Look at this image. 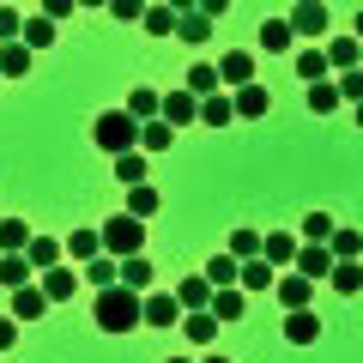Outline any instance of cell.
<instances>
[{
  "mask_svg": "<svg viewBox=\"0 0 363 363\" xmlns=\"http://www.w3.org/2000/svg\"><path fill=\"white\" fill-rule=\"evenodd\" d=\"M91 315H97V327H104V333H133V327L145 321V315H140V297H133L128 285H109V291H97Z\"/></svg>",
  "mask_w": 363,
  "mask_h": 363,
  "instance_id": "1",
  "label": "cell"
},
{
  "mask_svg": "<svg viewBox=\"0 0 363 363\" xmlns=\"http://www.w3.org/2000/svg\"><path fill=\"white\" fill-rule=\"evenodd\" d=\"M97 145H104V152H116V157L140 152V121H133L128 109H109V116H97Z\"/></svg>",
  "mask_w": 363,
  "mask_h": 363,
  "instance_id": "2",
  "label": "cell"
},
{
  "mask_svg": "<svg viewBox=\"0 0 363 363\" xmlns=\"http://www.w3.org/2000/svg\"><path fill=\"white\" fill-rule=\"evenodd\" d=\"M104 248H109L116 260H133V255L145 248V224L128 218V212H121V218H109V224H104Z\"/></svg>",
  "mask_w": 363,
  "mask_h": 363,
  "instance_id": "3",
  "label": "cell"
},
{
  "mask_svg": "<svg viewBox=\"0 0 363 363\" xmlns=\"http://www.w3.org/2000/svg\"><path fill=\"white\" fill-rule=\"evenodd\" d=\"M218 85H224V91L255 85V55H248V49H230V55L218 61Z\"/></svg>",
  "mask_w": 363,
  "mask_h": 363,
  "instance_id": "4",
  "label": "cell"
},
{
  "mask_svg": "<svg viewBox=\"0 0 363 363\" xmlns=\"http://www.w3.org/2000/svg\"><path fill=\"white\" fill-rule=\"evenodd\" d=\"M140 315H145V327H176V321H182V303L164 297V291H145V297H140Z\"/></svg>",
  "mask_w": 363,
  "mask_h": 363,
  "instance_id": "5",
  "label": "cell"
},
{
  "mask_svg": "<svg viewBox=\"0 0 363 363\" xmlns=\"http://www.w3.org/2000/svg\"><path fill=\"white\" fill-rule=\"evenodd\" d=\"M297 37H327V6L321 0H303V6H291V18H285Z\"/></svg>",
  "mask_w": 363,
  "mask_h": 363,
  "instance_id": "6",
  "label": "cell"
},
{
  "mask_svg": "<svg viewBox=\"0 0 363 363\" xmlns=\"http://www.w3.org/2000/svg\"><path fill=\"white\" fill-rule=\"evenodd\" d=\"M230 109H236L242 121H260V116L272 109V97H267V85H242V91H230Z\"/></svg>",
  "mask_w": 363,
  "mask_h": 363,
  "instance_id": "7",
  "label": "cell"
},
{
  "mask_svg": "<svg viewBox=\"0 0 363 363\" xmlns=\"http://www.w3.org/2000/svg\"><path fill=\"white\" fill-rule=\"evenodd\" d=\"M297 236L291 230H272V236H260V260H267V267H285V260H297Z\"/></svg>",
  "mask_w": 363,
  "mask_h": 363,
  "instance_id": "8",
  "label": "cell"
},
{
  "mask_svg": "<svg viewBox=\"0 0 363 363\" xmlns=\"http://www.w3.org/2000/svg\"><path fill=\"white\" fill-rule=\"evenodd\" d=\"M327 291H333V297H357V291H363V267H357V260H333Z\"/></svg>",
  "mask_w": 363,
  "mask_h": 363,
  "instance_id": "9",
  "label": "cell"
},
{
  "mask_svg": "<svg viewBox=\"0 0 363 363\" xmlns=\"http://www.w3.org/2000/svg\"><path fill=\"white\" fill-rule=\"evenodd\" d=\"M285 339H291V345H315V339H321V315H315V309L285 315Z\"/></svg>",
  "mask_w": 363,
  "mask_h": 363,
  "instance_id": "10",
  "label": "cell"
},
{
  "mask_svg": "<svg viewBox=\"0 0 363 363\" xmlns=\"http://www.w3.org/2000/svg\"><path fill=\"white\" fill-rule=\"evenodd\" d=\"M327 272H333V255H327V248H315V242H303L297 248V279H327Z\"/></svg>",
  "mask_w": 363,
  "mask_h": 363,
  "instance_id": "11",
  "label": "cell"
},
{
  "mask_svg": "<svg viewBox=\"0 0 363 363\" xmlns=\"http://www.w3.org/2000/svg\"><path fill=\"white\" fill-rule=\"evenodd\" d=\"M43 309H49L43 285H25V291H13V321H18V327H25V321H43Z\"/></svg>",
  "mask_w": 363,
  "mask_h": 363,
  "instance_id": "12",
  "label": "cell"
},
{
  "mask_svg": "<svg viewBox=\"0 0 363 363\" xmlns=\"http://www.w3.org/2000/svg\"><path fill=\"white\" fill-rule=\"evenodd\" d=\"M164 121H169V128H188V121H200V97H188V91H169V97H164Z\"/></svg>",
  "mask_w": 363,
  "mask_h": 363,
  "instance_id": "13",
  "label": "cell"
},
{
  "mask_svg": "<svg viewBox=\"0 0 363 363\" xmlns=\"http://www.w3.org/2000/svg\"><path fill=\"white\" fill-rule=\"evenodd\" d=\"M176 13H182V18H176V37L188 43V49H200V43L212 37V18H200L194 6H176Z\"/></svg>",
  "mask_w": 363,
  "mask_h": 363,
  "instance_id": "14",
  "label": "cell"
},
{
  "mask_svg": "<svg viewBox=\"0 0 363 363\" xmlns=\"http://www.w3.org/2000/svg\"><path fill=\"white\" fill-rule=\"evenodd\" d=\"M242 285H230V291H212V321L218 327H230V321H242Z\"/></svg>",
  "mask_w": 363,
  "mask_h": 363,
  "instance_id": "15",
  "label": "cell"
},
{
  "mask_svg": "<svg viewBox=\"0 0 363 363\" xmlns=\"http://www.w3.org/2000/svg\"><path fill=\"white\" fill-rule=\"evenodd\" d=\"M61 255H67V248H61V242H49V236H30V248H25L30 272H55V267H61Z\"/></svg>",
  "mask_w": 363,
  "mask_h": 363,
  "instance_id": "16",
  "label": "cell"
},
{
  "mask_svg": "<svg viewBox=\"0 0 363 363\" xmlns=\"http://www.w3.org/2000/svg\"><path fill=\"white\" fill-rule=\"evenodd\" d=\"M176 303H182V315H194L200 303H206V309H212V285H206V272H194V279H182Z\"/></svg>",
  "mask_w": 363,
  "mask_h": 363,
  "instance_id": "17",
  "label": "cell"
},
{
  "mask_svg": "<svg viewBox=\"0 0 363 363\" xmlns=\"http://www.w3.org/2000/svg\"><path fill=\"white\" fill-rule=\"evenodd\" d=\"M128 116L140 121V128H145V121H164V97L140 85V91H133V97H128Z\"/></svg>",
  "mask_w": 363,
  "mask_h": 363,
  "instance_id": "18",
  "label": "cell"
},
{
  "mask_svg": "<svg viewBox=\"0 0 363 363\" xmlns=\"http://www.w3.org/2000/svg\"><path fill=\"white\" fill-rule=\"evenodd\" d=\"M121 285H128L133 297H145V291H152V260H145V255L121 260Z\"/></svg>",
  "mask_w": 363,
  "mask_h": 363,
  "instance_id": "19",
  "label": "cell"
},
{
  "mask_svg": "<svg viewBox=\"0 0 363 363\" xmlns=\"http://www.w3.org/2000/svg\"><path fill=\"white\" fill-rule=\"evenodd\" d=\"M291 43H297V30H291L285 18H267V25H260V49H267V55H285Z\"/></svg>",
  "mask_w": 363,
  "mask_h": 363,
  "instance_id": "20",
  "label": "cell"
},
{
  "mask_svg": "<svg viewBox=\"0 0 363 363\" xmlns=\"http://www.w3.org/2000/svg\"><path fill=\"white\" fill-rule=\"evenodd\" d=\"M67 255H79V260H85V267H91V260L104 255V230H85V224H79V230L67 236Z\"/></svg>",
  "mask_w": 363,
  "mask_h": 363,
  "instance_id": "21",
  "label": "cell"
},
{
  "mask_svg": "<svg viewBox=\"0 0 363 363\" xmlns=\"http://www.w3.org/2000/svg\"><path fill=\"white\" fill-rule=\"evenodd\" d=\"M309 297H315V285H309V279H297V272H291V279H279V303H285L291 315H297V309H309Z\"/></svg>",
  "mask_w": 363,
  "mask_h": 363,
  "instance_id": "22",
  "label": "cell"
},
{
  "mask_svg": "<svg viewBox=\"0 0 363 363\" xmlns=\"http://www.w3.org/2000/svg\"><path fill=\"white\" fill-rule=\"evenodd\" d=\"M30 61H37V55H30L25 43H6V49H0V79H25Z\"/></svg>",
  "mask_w": 363,
  "mask_h": 363,
  "instance_id": "23",
  "label": "cell"
},
{
  "mask_svg": "<svg viewBox=\"0 0 363 363\" xmlns=\"http://www.w3.org/2000/svg\"><path fill=\"white\" fill-rule=\"evenodd\" d=\"M182 333L194 339V345H212V339H218V321H212V309H194V315H182Z\"/></svg>",
  "mask_w": 363,
  "mask_h": 363,
  "instance_id": "24",
  "label": "cell"
},
{
  "mask_svg": "<svg viewBox=\"0 0 363 363\" xmlns=\"http://www.w3.org/2000/svg\"><path fill=\"white\" fill-rule=\"evenodd\" d=\"M321 55H327V67H345V73H351V67H357V55H363V43H357V37H333Z\"/></svg>",
  "mask_w": 363,
  "mask_h": 363,
  "instance_id": "25",
  "label": "cell"
},
{
  "mask_svg": "<svg viewBox=\"0 0 363 363\" xmlns=\"http://www.w3.org/2000/svg\"><path fill=\"white\" fill-rule=\"evenodd\" d=\"M0 285H6V291H25L30 285V260L25 255H0Z\"/></svg>",
  "mask_w": 363,
  "mask_h": 363,
  "instance_id": "26",
  "label": "cell"
},
{
  "mask_svg": "<svg viewBox=\"0 0 363 363\" xmlns=\"http://www.w3.org/2000/svg\"><path fill=\"white\" fill-rule=\"evenodd\" d=\"M79 291V279H73V267H55V272H43V297L49 303H61V297H73Z\"/></svg>",
  "mask_w": 363,
  "mask_h": 363,
  "instance_id": "27",
  "label": "cell"
},
{
  "mask_svg": "<svg viewBox=\"0 0 363 363\" xmlns=\"http://www.w3.org/2000/svg\"><path fill=\"white\" fill-rule=\"evenodd\" d=\"M169 145H176V128L169 121H145L140 128V152H169Z\"/></svg>",
  "mask_w": 363,
  "mask_h": 363,
  "instance_id": "28",
  "label": "cell"
},
{
  "mask_svg": "<svg viewBox=\"0 0 363 363\" xmlns=\"http://www.w3.org/2000/svg\"><path fill=\"white\" fill-rule=\"evenodd\" d=\"M236 272H242V267H236L230 255H212V260H206V285H212V291H230Z\"/></svg>",
  "mask_w": 363,
  "mask_h": 363,
  "instance_id": "29",
  "label": "cell"
},
{
  "mask_svg": "<svg viewBox=\"0 0 363 363\" xmlns=\"http://www.w3.org/2000/svg\"><path fill=\"white\" fill-rule=\"evenodd\" d=\"M18 43H25L30 55H37V49H49V43H55V25H49L43 13H30V18H25V37H18Z\"/></svg>",
  "mask_w": 363,
  "mask_h": 363,
  "instance_id": "30",
  "label": "cell"
},
{
  "mask_svg": "<svg viewBox=\"0 0 363 363\" xmlns=\"http://www.w3.org/2000/svg\"><path fill=\"white\" fill-rule=\"evenodd\" d=\"M230 116H236V109H230V91H212L206 104H200V121H212V128H230Z\"/></svg>",
  "mask_w": 363,
  "mask_h": 363,
  "instance_id": "31",
  "label": "cell"
},
{
  "mask_svg": "<svg viewBox=\"0 0 363 363\" xmlns=\"http://www.w3.org/2000/svg\"><path fill=\"white\" fill-rule=\"evenodd\" d=\"M176 18H182L176 6H145V18H140V25L152 30V37H176Z\"/></svg>",
  "mask_w": 363,
  "mask_h": 363,
  "instance_id": "32",
  "label": "cell"
},
{
  "mask_svg": "<svg viewBox=\"0 0 363 363\" xmlns=\"http://www.w3.org/2000/svg\"><path fill=\"white\" fill-rule=\"evenodd\" d=\"M182 91H188V97H200V104H206L212 91H224V85H218V67H194V73H188V85H182Z\"/></svg>",
  "mask_w": 363,
  "mask_h": 363,
  "instance_id": "33",
  "label": "cell"
},
{
  "mask_svg": "<svg viewBox=\"0 0 363 363\" xmlns=\"http://www.w3.org/2000/svg\"><path fill=\"white\" fill-rule=\"evenodd\" d=\"M0 248H6V255H25V248H30V224L25 218H6V224H0Z\"/></svg>",
  "mask_w": 363,
  "mask_h": 363,
  "instance_id": "34",
  "label": "cell"
},
{
  "mask_svg": "<svg viewBox=\"0 0 363 363\" xmlns=\"http://www.w3.org/2000/svg\"><path fill=\"white\" fill-rule=\"evenodd\" d=\"M339 104H345V97H339V85H333V79H321V85H309V109H315V116H333Z\"/></svg>",
  "mask_w": 363,
  "mask_h": 363,
  "instance_id": "35",
  "label": "cell"
},
{
  "mask_svg": "<svg viewBox=\"0 0 363 363\" xmlns=\"http://www.w3.org/2000/svg\"><path fill=\"white\" fill-rule=\"evenodd\" d=\"M236 285H242V291H272V267H267V260H242Z\"/></svg>",
  "mask_w": 363,
  "mask_h": 363,
  "instance_id": "36",
  "label": "cell"
},
{
  "mask_svg": "<svg viewBox=\"0 0 363 363\" xmlns=\"http://www.w3.org/2000/svg\"><path fill=\"white\" fill-rule=\"evenodd\" d=\"M157 206H164V200H157V188H128V218H140V224H145Z\"/></svg>",
  "mask_w": 363,
  "mask_h": 363,
  "instance_id": "37",
  "label": "cell"
},
{
  "mask_svg": "<svg viewBox=\"0 0 363 363\" xmlns=\"http://www.w3.org/2000/svg\"><path fill=\"white\" fill-rule=\"evenodd\" d=\"M303 242L327 248V242H333V218H327V212H309V218H303Z\"/></svg>",
  "mask_w": 363,
  "mask_h": 363,
  "instance_id": "38",
  "label": "cell"
},
{
  "mask_svg": "<svg viewBox=\"0 0 363 363\" xmlns=\"http://www.w3.org/2000/svg\"><path fill=\"white\" fill-rule=\"evenodd\" d=\"M297 73L309 79V85H321V79H327V55H321V49H303V55H297Z\"/></svg>",
  "mask_w": 363,
  "mask_h": 363,
  "instance_id": "39",
  "label": "cell"
},
{
  "mask_svg": "<svg viewBox=\"0 0 363 363\" xmlns=\"http://www.w3.org/2000/svg\"><path fill=\"white\" fill-rule=\"evenodd\" d=\"M116 176L128 182V188H145V157H140V152H128V157H116Z\"/></svg>",
  "mask_w": 363,
  "mask_h": 363,
  "instance_id": "40",
  "label": "cell"
},
{
  "mask_svg": "<svg viewBox=\"0 0 363 363\" xmlns=\"http://www.w3.org/2000/svg\"><path fill=\"white\" fill-rule=\"evenodd\" d=\"M230 260H236V267H242V260H260V236L255 230H236L230 236Z\"/></svg>",
  "mask_w": 363,
  "mask_h": 363,
  "instance_id": "41",
  "label": "cell"
},
{
  "mask_svg": "<svg viewBox=\"0 0 363 363\" xmlns=\"http://www.w3.org/2000/svg\"><path fill=\"white\" fill-rule=\"evenodd\" d=\"M327 248H333V260H357L363 255V236L357 230H333V242H327Z\"/></svg>",
  "mask_w": 363,
  "mask_h": 363,
  "instance_id": "42",
  "label": "cell"
},
{
  "mask_svg": "<svg viewBox=\"0 0 363 363\" xmlns=\"http://www.w3.org/2000/svg\"><path fill=\"white\" fill-rule=\"evenodd\" d=\"M25 37V18L13 13V6H0V49H6V43H18Z\"/></svg>",
  "mask_w": 363,
  "mask_h": 363,
  "instance_id": "43",
  "label": "cell"
},
{
  "mask_svg": "<svg viewBox=\"0 0 363 363\" xmlns=\"http://www.w3.org/2000/svg\"><path fill=\"white\" fill-rule=\"evenodd\" d=\"M339 97H351V104L363 109V67H351V73H339Z\"/></svg>",
  "mask_w": 363,
  "mask_h": 363,
  "instance_id": "44",
  "label": "cell"
},
{
  "mask_svg": "<svg viewBox=\"0 0 363 363\" xmlns=\"http://www.w3.org/2000/svg\"><path fill=\"white\" fill-rule=\"evenodd\" d=\"M109 13H116V18H128V25H133V18H145V0H109Z\"/></svg>",
  "mask_w": 363,
  "mask_h": 363,
  "instance_id": "45",
  "label": "cell"
},
{
  "mask_svg": "<svg viewBox=\"0 0 363 363\" xmlns=\"http://www.w3.org/2000/svg\"><path fill=\"white\" fill-rule=\"evenodd\" d=\"M37 13H43V18H49V25H55V18H67V13H73V0H43Z\"/></svg>",
  "mask_w": 363,
  "mask_h": 363,
  "instance_id": "46",
  "label": "cell"
},
{
  "mask_svg": "<svg viewBox=\"0 0 363 363\" xmlns=\"http://www.w3.org/2000/svg\"><path fill=\"white\" fill-rule=\"evenodd\" d=\"M13 339H18V321H13V315H0V351H13Z\"/></svg>",
  "mask_w": 363,
  "mask_h": 363,
  "instance_id": "47",
  "label": "cell"
},
{
  "mask_svg": "<svg viewBox=\"0 0 363 363\" xmlns=\"http://www.w3.org/2000/svg\"><path fill=\"white\" fill-rule=\"evenodd\" d=\"M351 25H357V43H363V6H357V18H351Z\"/></svg>",
  "mask_w": 363,
  "mask_h": 363,
  "instance_id": "48",
  "label": "cell"
},
{
  "mask_svg": "<svg viewBox=\"0 0 363 363\" xmlns=\"http://www.w3.org/2000/svg\"><path fill=\"white\" fill-rule=\"evenodd\" d=\"M200 363H230V357H218V351H212V357H200Z\"/></svg>",
  "mask_w": 363,
  "mask_h": 363,
  "instance_id": "49",
  "label": "cell"
},
{
  "mask_svg": "<svg viewBox=\"0 0 363 363\" xmlns=\"http://www.w3.org/2000/svg\"><path fill=\"white\" fill-rule=\"evenodd\" d=\"M164 363H188V357H164Z\"/></svg>",
  "mask_w": 363,
  "mask_h": 363,
  "instance_id": "50",
  "label": "cell"
},
{
  "mask_svg": "<svg viewBox=\"0 0 363 363\" xmlns=\"http://www.w3.org/2000/svg\"><path fill=\"white\" fill-rule=\"evenodd\" d=\"M357 128H363V109H357Z\"/></svg>",
  "mask_w": 363,
  "mask_h": 363,
  "instance_id": "51",
  "label": "cell"
},
{
  "mask_svg": "<svg viewBox=\"0 0 363 363\" xmlns=\"http://www.w3.org/2000/svg\"><path fill=\"white\" fill-rule=\"evenodd\" d=\"M357 67H363V55H357Z\"/></svg>",
  "mask_w": 363,
  "mask_h": 363,
  "instance_id": "52",
  "label": "cell"
}]
</instances>
